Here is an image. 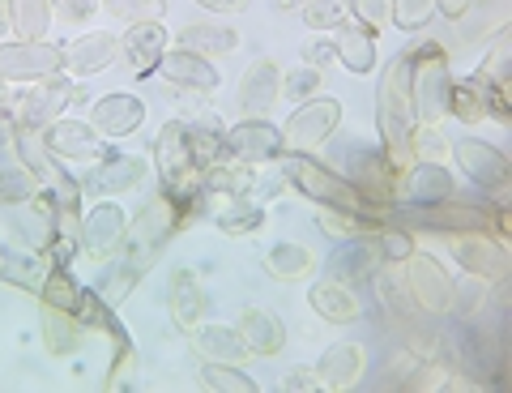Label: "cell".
<instances>
[{
  "label": "cell",
  "mask_w": 512,
  "mask_h": 393,
  "mask_svg": "<svg viewBox=\"0 0 512 393\" xmlns=\"http://www.w3.org/2000/svg\"><path fill=\"white\" fill-rule=\"evenodd\" d=\"M376 124H380V150L397 176H406L414 167V129H419V112H414V60L410 47H402L389 69L380 77L376 94Z\"/></svg>",
  "instance_id": "cell-1"
},
{
  "label": "cell",
  "mask_w": 512,
  "mask_h": 393,
  "mask_svg": "<svg viewBox=\"0 0 512 393\" xmlns=\"http://www.w3.org/2000/svg\"><path fill=\"white\" fill-rule=\"evenodd\" d=\"M278 163H282V180L291 188H299V193L308 201H316V206L342 210V214H380V210H372L355 193V184H350L342 171L325 167L320 159H312V154H291V150H286Z\"/></svg>",
  "instance_id": "cell-2"
},
{
  "label": "cell",
  "mask_w": 512,
  "mask_h": 393,
  "mask_svg": "<svg viewBox=\"0 0 512 393\" xmlns=\"http://www.w3.org/2000/svg\"><path fill=\"white\" fill-rule=\"evenodd\" d=\"M86 90L73 86L69 77H43V82H30L22 94H13V124L22 129H47L69 103H82Z\"/></svg>",
  "instance_id": "cell-3"
},
{
  "label": "cell",
  "mask_w": 512,
  "mask_h": 393,
  "mask_svg": "<svg viewBox=\"0 0 512 393\" xmlns=\"http://www.w3.org/2000/svg\"><path fill=\"white\" fill-rule=\"evenodd\" d=\"M338 124H342V99L312 94V99H303L291 112V120L282 124L286 150L291 154H312L316 146H325V141L338 133Z\"/></svg>",
  "instance_id": "cell-4"
},
{
  "label": "cell",
  "mask_w": 512,
  "mask_h": 393,
  "mask_svg": "<svg viewBox=\"0 0 512 393\" xmlns=\"http://www.w3.org/2000/svg\"><path fill=\"white\" fill-rule=\"evenodd\" d=\"M64 73V47L47 39H0V77L5 82H43Z\"/></svg>",
  "instance_id": "cell-5"
},
{
  "label": "cell",
  "mask_w": 512,
  "mask_h": 393,
  "mask_svg": "<svg viewBox=\"0 0 512 393\" xmlns=\"http://www.w3.org/2000/svg\"><path fill=\"white\" fill-rule=\"evenodd\" d=\"M453 163H457V171H466V176L483 188V193H491L495 201L508 197L512 163H508V154L500 146H491V141H483V137H457L453 141Z\"/></svg>",
  "instance_id": "cell-6"
},
{
  "label": "cell",
  "mask_w": 512,
  "mask_h": 393,
  "mask_svg": "<svg viewBox=\"0 0 512 393\" xmlns=\"http://www.w3.org/2000/svg\"><path fill=\"white\" fill-rule=\"evenodd\" d=\"M346 180L355 184V193L367 201L372 210H389L397 201V171L384 159V150L376 146H355L346 150Z\"/></svg>",
  "instance_id": "cell-7"
},
{
  "label": "cell",
  "mask_w": 512,
  "mask_h": 393,
  "mask_svg": "<svg viewBox=\"0 0 512 393\" xmlns=\"http://www.w3.org/2000/svg\"><path fill=\"white\" fill-rule=\"evenodd\" d=\"M448 253L466 274L483 278V282H508L512 274V253L504 240H495L491 231H457L448 240Z\"/></svg>",
  "instance_id": "cell-8"
},
{
  "label": "cell",
  "mask_w": 512,
  "mask_h": 393,
  "mask_svg": "<svg viewBox=\"0 0 512 393\" xmlns=\"http://www.w3.org/2000/svg\"><path fill=\"white\" fill-rule=\"evenodd\" d=\"M402 265H406L402 287L410 291V300L419 304L427 317H444V312H448V291H453V278H448L444 261L414 248V253H410Z\"/></svg>",
  "instance_id": "cell-9"
},
{
  "label": "cell",
  "mask_w": 512,
  "mask_h": 393,
  "mask_svg": "<svg viewBox=\"0 0 512 393\" xmlns=\"http://www.w3.org/2000/svg\"><path fill=\"white\" fill-rule=\"evenodd\" d=\"M222 146H227V159H239V163H274L286 154V137L274 120L248 116L239 124H227Z\"/></svg>",
  "instance_id": "cell-10"
},
{
  "label": "cell",
  "mask_w": 512,
  "mask_h": 393,
  "mask_svg": "<svg viewBox=\"0 0 512 393\" xmlns=\"http://www.w3.org/2000/svg\"><path fill=\"white\" fill-rule=\"evenodd\" d=\"M491 210L495 206H474V201L461 197H444V201H423V206H410V227H427V231H491Z\"/></svg>",
  "instance_id": "cell-11"
},
{
  "label": "cell",
  "mask_w": 512,
  "mask_h": 393,
  "mask_svg": "<svg viewBox=\"0 0 512 393\" xmlns=\"http://www.w3.org/2000/svg\"><path fill=\"white\" fill-rule=\"evenodd\" d=\"M124 235H128V214L111 197H99V206H90L82 214V253L90 261L99 265L111 261L124 248Z\"/></svg>",
  "instance_id": "cell-12"
},
{
  "label": "cell",
  "mask_w": 512,
  "mask_h": 393,
  "mask_svg": "<svg viewBox=\"0 0 512 393\" xmlns=\"http://www.w3.org/2000/svg\"><path fill=\"white\" fill-rule=\"evenodd\" d=\"M43 133V146L56 154L60 163H94L107 154V137L94 129L86 120H69V116H56Z\"/></svg>",
  "instance_id": "cell-13"
},
{
  "label": "cell",
  "mask_w": 512,
  "mask_h": 393,
  "mask_svg": "<svg viewBox=\"0 0 512 393\" xmlns=\"http://www.w3.org/2000/svg\"><path fill=\"white\" fill-rule=\"evenodd\" d=\"M150 163L141 159V154H103V159H94L90 171L77 184H82V197H116V193H128V188H137L146 180Z\"/></svg>",
  "instance_id": "cell-14"
},
{
  "label": "cell",
  "mask_w": 512,
  "mask_h": 393,
  "mask_svg": "<svg viewBox=\"0 0 512 393\" xmlns=\"http://www.w3.org/2000/svg\"><path fill=\"white\" fill-rule=\"evenodd\" d=\"M90 124H94V129H99L107 141L128 137V133H137L141 124H146V103H141L137 94H128V90L103 94V99L90 103Z\"/></svg>",
  "instance_id": "cell-15"
},
{
  "label": "cell",
  "mask_w": 512,
  "mask_h": 393,
  "mask_svg": "<svg viewBox=\"0 0 512 393\" xmlns=\"http://www.w3.org/2000/svg\"><path fill=\"white\" fill-rule=\"evenodd\" d=\"M158 73H163L171 86L192 90V94H214L222 86V73L214 69V60L201 56V52H188V47L163 52V60H158Z\"/></svg>",
  "instance_id": "cell-16"
},
{
  "label": "cell",
  "mask_w": 512,
  "mask_h": 393,
  "mask_svg": "<svg viewBox=\"0 0 512 393\" xmlns=\"http://www.w3.org/2000/svg\"><path fill=\"white\" fill-rule=\"evenodd\" d=\"M163 52H167V26L163 22H133L120 35V56L128 60V73L133 77L158 73Z\"/></svg>",
  "instance_id": "cell-17"
},
{
  "label": "cell",
  "mask_w": 512,
  "mask_h": 393,
  "mask_svg": "<svg viewBox=\"0 0 512 393\" xmlns=\"http://www.w3.org/2000/svg\"><path fill=\"white\" fill-rule=\"evenodd\" d=\"M120 56V35H107V30H90V35H77L64 47V73L69 77H94L111 69V60Z\"/></svg>",
  "instance_id": "cell-18"
},
{
  "label": "cell",
  "mask_w": 512,
  "mask_h": 393,
  "mask_svg": "<svg viewBox=\"0 0 512 393\" xmlns=\"http://www.w3.org/2000/svg\"><path fill=\"white\" fill-rule=\"evenodd\" d=\"M376 265H380V253H376L372 235H346V240L329 253L325 274L338 278V282H363V278L376 274Z\"/></svg>",
  "instance_id": "cell-19"
},
{
  "label": "cell",
  "mask_w": 512,
  "mask_h": 393,
  "mask_svg": "<svg viewBox=\"0 0 512 393\" xmlns=\"http://www.w3.org/2000/svg\"><path fill=\"white\" fill-rule=\"evenodd\" d=\"M367 368V351L359 342H333L325 347V355L316 359V376H320V389H355L359 376Z\"/></svg>",
  "instance_id": "cell-20"
},
{
  "label": "cell",
  "mask_w": 512,
  "mask_h": 393,
  "mask_svg": "<svg viewBox=\"0 0 512 393\" xmlns=\"http://www.w3.org/2000/svg\"><path fill=\"white\" fill-rule=\"evenodd\" d=\"M278 94H282V65L278 60H256V65L244 73V82H239V107H244L248 116H265L269 107L278 103Z\"/></svg>",
  "instance_id": "cell-21"
},
{
  "label": "cell",
  "mask_w": 512,
  "mask_h": 393,
  "mask_svg": "<svg viewBox=\"0 0 512 393\" xmlns=\"http://www.w3.org/2000/svg\"><path fill=\"white\" fill-rule=\"evenodd\" d=\"M333 43V60H342V69H350L355 77L376 73V39L372 30H363L359 22H342L338 30H329Z\"/></svg>",
  "instance_id": "cell-22"
},
{
  "label": "cell",
  "mask_w": 512,
  "mask_h": 393,
  "mask_svg": "<svg viewBox=\"0 0 512 393\" xmlns=\"http://www.w3.org/2000/svg\"><path fill=\"white\" fill-rule=\"evenodd\" d=\"M192 347L201 351V359H218V364H244L248 347H244V334L239 325H222V321H201L188 329Z\"/></svg>",
  "instance_id": "cell-23"
},
{
  "label": "cell",
  "mask_w": 512,
  "mask_h": 393,
  "mask_svg": "<svg viewBox=\"0 0 512 393\" xmlns=\"http://www.w3.org/2000/svg\"><path fill=\"white\" fill-rule=\"evenodd\" d=\"M167 304H171V321L184 329L192 325H201L205 321V308H210V300H205V291H201V282L192 270H175L171 282H167Z\"/></svg>",
  "instance_id": "cell-24"
},
{
  "label": "cell",
  "mask_w": 512,
  "mask_h": 393,
  "mask_svg": "<svg viewBox=\"0 0 512 393\" xmlns=\"http://www.w3.org/2000/svg\"><path fill=\"white\" fill-rule=\"evenodd\" d=\"M239 334H244L248 355H261V359H274L286 347V325L265 308H244L239 312Z\"/></svg>",
  "instance_id": "cell-25"
},
{
  "label": "cell",
  "mask_w": 512,
  "mask_h": 393,
  "mask_svg": "<svg viewBox=\"0 0 512 393\" xmlns=\"http://www.w3.org/2000/svg\"><path fill=\"white\" fill-rule=\"evenodd\" d=\"M184 133H188V146H192V159H197V167H210L218 159H227V146H222L227 124H222L218 112H192V116H184Z\"/></svg>",
  "instance_id": "cell-26"
},
{
  "label": "cell",
  "mask_w": 512,
  "mask_h": 393,
  "mask_svg": "<svg viewBox=\"0 0 512 393\" xmlns=\"http://www.w3.org/2000/svg\"><path fill=\"white\" fill-rule=\"evenodd\" d=\"M308 300H312V308L320 312V317L333 321V325H350V321L363 317L359 295L350 291V282H338V278H320Z\"/></svg>",
  "instance_id": "cell-27"
},
{
  "label": "cell",
  "mask_w": 512,
  "mask_h": 393,
  "mask_svg": "<svg viewBox=\"0 0 512 393\" xmlns=\"http://www.w3.org/2000/svg\"><path fill=\"white\" fill-rule=\"evenodd\" d=\"M406 193L410 201H444V197H453L457 193V184L453 176L440 167V163H431V159H414V167L406 171Z\"/></svg>",
  "instance_id": "cell-28"
},
{
  "label": "cell",
  "mask_w": 512,
  "mask_h": 393,
  "mask_svg": "<svg viewBox=\"0 0 512 393\" xmlns=\"http://www.w3.org/2000/svg\"><path fill=\"white\" fill-rule=\"evenodd\" d=\"M86 338V325L77 321V312H60V308H43V342L52 355H77Z\"/></svg>",
  "instance_id": "cell-29"
},
{
  "label": "cell",
  "mask_w": 512,
  "mask_h": 393,
  "mask_svg": "<svg viewBox=\"0 0 512 393\" xmlns=\"http://www.w3.org/2000/svg\"><path fill=\"white\" fill-rule=\"evenodd\" d=\"M180 47L201 52V56H227L239 47V30L218 26V22H192V26L180 30Z\"/></svg>",
  "instance_id": "cell-30"
},
{
  "label": "cell",
  "mask_w": 512,
  "mask_h": 393,
  "mask_svg": "<svg viewBox=\"0 0 512 393\" xmlns=\"http://www.w3.org/2000/svg\"><path fill=\"white\" fill-rule=\"evenodd\" d=\"M448 112L461 124H478L487 120V77H461V82L448 86Z\"/></svg>",
  "instance_id": "cell-31"
},
{
  "label": "cell",
  "mask_w": 512,
  "mask_h": 393,
  "mask_svg": "<svg viewBox=\"0 0 512 393\" xmlns=\"http://www.w3.org/2000/svg\"><path fill=\"white\" fill-rule=\"evenodd\" d=\"M265 270H269V278H278V282H303V278H312L316 257L303 244H274L265 253Z\"/></svg>",
  "instance_id": "cell-32"
},
{
  "label": "cell",
  "mask_w": 512,
  "mask_h": 393,
  "mask_svg": "<svg viewBox=\"0 0 512 393\" xmlns=\"http://www.w3.org/2000/svg\"><path fill=\"white\" fill-rule=\"evenodd\" d=\"M491 282H483V278H474V274H466V278H453V291H448V312H453L457 321H478L483 317V308L491 304Z\"/></svg>",
  "instance_id": "cell-33"
},
{
  "label": "cell",
  "mask_w": 512,
  "mask_h": 393,
  "mask_svg": "<svg viewBox=\"0 0 512 393\" xmlns=\"http://www.w3.org/2000/svg\"><path fill=\"white\" fill-rule=\"evenodd\" d=\"M39 300L43 308H60V312H77V300H82V287L69 265H47L43 274V287H39Z\"/></svg>",
  "instance_id": "cell-34"
},
{
  "label": "cell",
  "mask_w": 512,
  "mask_h": 393,
  "mask_svg": "<svg viewBox=\"0 0 512 393\" xmlns=\"http://www.w3.org/2000/svg\"><path fill=\"white\" fill-rule=\"evenodd\" d=\"M43 274H47V261L43 253L30 257V253H0V282H9V287L18 291H39L43 287Z\"/></svg>",
  "instance_id": "cell-35"
},
{
  "label": "cell",
  "mask_w": 512,
  "mask_h": 393,
  "mask_svg": "<svg viewBox=\"0 0 512 393\" xmlns=\"http://www.w3.org/2000/svg\"><path fill=\"white\" fill-rule=\"evenodd\" d=\"M9 9H13V35L47 39V30H52V0H9Z\"/></svg>",
  "instance_id": "cell-36"
},
{
  "label": "cell",
  "mask_w": 512,
  "mask_h": 393,
  "mask_svg": "<svg viewBox=\"0 0 512 393\" xmlns=\"http://www.w3.org/2000/svg\"><path fill=\"white\" fill-rule=\"evenodd\" d=\"M201 385L214 393H256L261 385L244 372V364H218V359H205L201 364Z\"/></svg>",
  "instance_id": "cell-37"
},
{
  "label": "cell",
  "mask_w": 512,
  "mask_h": 393,
  "mask_svg": "<svg viewBox=\"0 0 512 393\" xmlns=\"http://www.w3.org/2000/svg\"><path fill=\"white\" fill-rule=\"evenodd\" d=\"M214 223H218L222 235H231V240H244V235L265 227V206H261V201H231V210H222Z\"/></svg>",
  "instance_id": "cell-38"
},
{
  "label": "cell",
  "mask_w": 512,
  "mask_h": 393,
  "mask_svg": "<svg viewBox=\"0 0 512 393\" xmlns=\"http://www.w3.org/2000/svg\"><path fill=\"white\" fill-rule=\"evenodd\" d=\"M39 188H43V180L35 171H26L22 163L18 167L0 163V206H26V201H35Z\"/></svg>",
  "instance_id": "cell-39"
},
{
  "label": "cell",
  "mask_w": 512,
  "mask_h": 393,
  "mask_svg": "<svg viewBox=\"0 0 512 393\" xmlns=\"http://www.w3.org/2000/svg\"><path fill=\"white\" fill-rule=\"evenodd\" d=\"M103 9L116 22H124V26H133V22H163L167 0H103Z\"/></svg>",
  "instance_id": "cell-40"
},
{
  "label": "cell",
  "mask_w": 512,
  "mask_h": 393,
  "mask_svg": "<svg viewBox=\"0 0 512 393\" xmlns=\"http://www.w3.org/2000/svg\"><path fill=\"white\" fill-rule=\"evenodd\" d=\"M372 240H376L380 265H402V261L414 253V248H419V244H414V235H410L406 227H384V223H380V231L372 235Z\"/></svg>",
  "instance_id": "cell-41"
},
{
  "label": "cell",
  "mask_w": 512,
  "mask_h": 393,
  "mask_svg": "<svg viewBox=\"0 0 512 393\" xmlns=\"http://www.w3.org/2000/svg\"><path fill=\"white\" fill-rule=\"evenodd\" d=\"M431 18H436V0H393L389 5V22L397 30H406V35L431 26Z\"/></svg>",
  "instance_id": "cell-42"
},
{
  "label": "cell",
  "mask_w": 512,
  "mask_h": 393,
  "mask_svg": "<svg viewBox=\"0 0 512 393\" xmlns=\"http://www.w3.org/2000/svg\"><path fill=\"white\" fill-rule=\"evenodd\" d=\"M303 13V22H308V30H338L350 13H346V0H308V5L299 9Z\"/></svg>",
  "instance_id": "cell-43"
},
{
  "label": "cell",
  "mask_w": 512,
  "mask_h": 393,
  "mask_svg": "<svg viewBox=\"0 0 512 393\" xmlns=\"http://www.w3.org/2000/svg\"><path fill=\"white\" fill-rule=\"evenodd\" d=\"M389 5H393V0H346V13H350V18H355L363 30L380 35V26L389 22Z\"/></svg>",
  "instance_id": "cell-44"
},
{
  "label": "cell",
  "mask_w": 512,
  "mask_h": 393,
  "mask_svg": "<svg viewBox=\"0 0 512 393\" xmlns=\"http://www.w3.org/2000/svg\"><path fill=\"white\" fill-rule=\"evenodd\" d=\"M316 90H320V69H312V65H303L291 77H282V94H286V99H295V103L312 99Z\"/></svg>",
  "instance_id": "cell-45"
},
{
  "label": "cell",
  "mask_w": 512,
  "mask_h": 393,
  "mask_svg": "<svg viewBox=\"0 0 512 393\" xmlns=\"http://www.w3.org/2000/svg\"><path fill=\"white\" fill-rule=\"evenodd\" d=\"M508 60H512V52H508V39H500L487 52V60L478 65V77H487V82H508Z\"/></svg>",
  "instance_id": "cell-46"
},
{
  "label": "cell",
  "mask_w": 512,
  "mask_h": 393,
  "mask_svg": "<svg viewBox=\"0 0 512 393\" xmlns=\"http://www.w3.org/2000/svg\"><path fill=\"white\" fill-rule=\"evenodd\" d=\"M487 116H495L500 124L512 120V107H508V82H487Z\"/></svg>",
  "instance_id": "cell-47"
},
{
  "label": "cell",
  "mask_w": 512,
  "mask_h": 393,
  "mask_svg": "<svg viewBox=\"0 0 512 393\" xmlns=\"http://www.w3.org/2000/svg\"><path fill=\"white\" fill-rule=\"evenodd\" d=\"M282 389L286 393H316L320 389V376H316V368H291V372H286L282 376Z\"/></svg>",
  "instance_id": "cell-48"
},
{
  "label": "cell",
  "mask_w": 512,
  "mask_h": 393,
  "mask_svg": "<svg viewBox=\"0 0 512 393\" xmlns=\"http://www.w3.org/2000/svg\"><path fill=\"white\" fill-rule=\"evenodd\" d=\"M99 13V0H60V18L64 22H90Z\"/></svg>",
  "instance_id": "cell-49"
},
{
  "label": "cell",
  "mask_w": 512,
  "mask_h": 393,
  "mask_svg": "<svg viewBox=\"0 0 512 393\" xmlns=\"http://www.w3.org/2000/svg\"><path fill=\"white\" fill-rule=\"evenodd\" d=\"M329 60H333V43H329V39H312V43H303V65L320 69V65H329Z\"/></svg>",
  "instance_id": "cell-50"
},
{
  "label": "cell",
  "mask_w": 512,
  "mask_h": 393,
  "mask_svg": "<svg viewBox=\"0 0 512 393\" xmlns=\"http://www.w3.org/2000/svg\"><path fill=\"white\" fill-rule=\"evenodd\" d=\"M470 5H474V0H436V13H444L448 22H461L470 13Z\"/></svg>",
  "instance_id": "cell-51"
},
{
  "label": "cell",
  "mask_w": 512,
  "mask_h": 393,
  "mask_svg": "<svg viewBox=\"0 0 512 393\" xmlns=\"http://www.w3.org/2000/svg\"><path fill=\"white\" fill-rule=\"evenodd\" d=\"M197 5L210 9V13H244L248 0H197Z\"/></svg>",
  "instance_id": "cell-52"
},
{
  "label": "cell",
  "mask_w": 512,
  "mask_h": 393,
  "mask_svg": "<svg viewBox=\"0 0 512 393\" xmlns=\"http://www.w3.org/2000/svg\"><path fill=\"white\" fill-rule=\"evenodd\" d=\"M13 35V9H9V0H0V39Z\"/></svg>",
  "instance_id": "cell-53"
},
{
  "label": "cell",
  "mask_w": 512,
  "mask_h": 393,
  "mask_svg": "<svg viewBox=\"0 0 512 393\" xmlns=\"http://www.w3.org/2000/svg\"><path fill=\"white\" fill-rule=\"evenodd\" d=\"M0 116H13V94H9L5 77H0Z\"/></svg>",
  "instance_id": "cell-54"
},
{
  "label": "cell",
  "mask_w": 512,
  "mask_h": 393,
  "mask_svg": "<svg viewBox=\"0 0 512 393\" xmlns=\"http://www.w3.org/2000/svg\"><path fill=\"white\" fill-rule=\"evenodd\" d=\"M13 146V120L9 116H0V150Z\"/></svg>",
  "instance_id": "cell-55"
},
{
  "label": "cell",
  "mask_w": 512,
  "mask_h": 393,
  "mask_svg": "<svg viewBox=\"0 0 512 393\" xmlns=\"http://www.w3.org/2000/svg\"><path fill=\"white\" fill-rule=\"evenodd\" d=\"M274 5H278L282 13H299L303 5H308V0H274Z\"/></svg>",
  "instance_id": "cell-56"
},
{
  "label": "cell",
  "mask_w": 512,
  "mask_h": 393,
  "mask_svg": "<svg viewBox=\"0 0 512 393\" xmlns=\"http://www.w3.org/2000/svg\"><path fill=\"white\" fill-rule=\"evenodd\" d=\"M0 253H5V244H0Z\"/></svg>",
  "instance_id": "cell-57"
}]
</instances>
